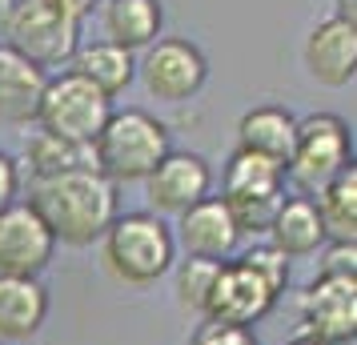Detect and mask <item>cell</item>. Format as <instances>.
Segmentation results:
<instances>
[{
    "label": "cell",
    "mask_w": 357,
    "mask_h": 345,
    "mask_svg": "<svg viewBox=\"0 0 357 345\" xmlns=\"http://www.w3.org/2000/svg\"><path fill=\"white\" fill-rule=\"evenodd\" d=\"M49 72L24 61L17 49L0 45V125H29L36 121V105L45 93Z\"/></svg>",
    "instance_id": "9a60e30c"
},
{
    "label": "cell",
    "mask_w": 357,
    "mask_h": 345,
    "mask_svg": "<svg viewBox=\"0 0 357 345\" xmlns=\"http://www.w3.org/2000/svg\"><path fill=\"white\" fill-rule=\"evenodd\" d=\"M221 197L225 201H265L285 197V164L261 157L249 148H233L225 173H221Z\"/></svg>",
    "instance_id": "e0dca14e"
},
{
    "label": "cell",
    "mask_w": 357,
    "mask_h": 345,
    "mask_svg": "<svg viewBox=\"0 0 357 345\" xmlns=\"http://www.w3.org/2000/svg\"><path fill=\"white\" fill-rule=\"evenodd\" d=\"M45 4H52L56 13H65L68 20H77V24H81V20L93 13V4H100V0H45Z\"/></svg>",
    "instance_id": "83f0119b"
},
{
    "label": "cell",
    "mask_w": 357,
    "mask_h": 345,
    "mask_svg": "<svg viewBox=\"0 0 357 345\" xmlns=\"http://www.w3.org/2000/svg\"><path fill=\"white\" fill-rule=\"evenodd\" d=\"M325 241H357V164L341 169L333 181L313 193Z\"/></svg>",
    "instance_id": "44dd1931"
},
{
    "label": "cell",
    "mask_w": 357,
    "mask_h": 345,
    "mask_svg": "<svg viewBox=\"0 0 357 345\" xmlns=\"http://www.w3.org/2000/svg\"><path fill=\"white\" fill-rule=\"evenodd\" d=\"M17 164L29 169L33 181H49V177L68 173V169H84V164H93V148L68 145V141H61V137L36 129L33 137H24V157H20Z\"/></svg>",
    "instance_id": "7402d4cb"
},
{
    "label": "cell",
    "mask_w": 357,
    "mask_h": 345,
    "mask_svg": "<svg viewBox=\"0 0 357 345\" xmlns=\"http://www.w3.org/2000/svg\"><path fill=\"white\" fill-rule=\"evenodd\" d=\"M109 116H113V100L68 68H61L56 77L45 81V93H40V105H36L40 132H52L68 145H84V148H93V141L100 137Z\"/></svg>",
    "instance_id": "277c9868"
},
{
    "label": "cell",
    "mask_w": 357,
    "mask_h": 345,
    "mask_svg": "<svg viewBox=\"0 0 357 345\" xmlns=\"http://www.w3.org/2000/svg\"><path fill=\"white\" fill-rule=\"evenodd\" d=\"M233 257L245 261L257 277H265L277 293H285V285H289V257H285V253H277L269 241H253L245 253H233Z\"/></svg>",
    "instance_id": "cb8c5ba5"
},
{
    "label": "cell",
    "mask_w": 357,
    "mask_h": 345,
    "mask_svg": "<svg viewBox=\"0 0 357 345\" xmlns=\"http://www.w3.org/2000/svg\"><path fill=\"white\" fill-rule=\"evenodd\" d=\"M305 68L325 89H345L357 77V29L329 17L305 36Z\"/></svg>",
    "instance_id": "4fadbf2b"
},
{
    "label": "cell",
    "mask_w": 357,
    "mask_h": 345,
    "mask_svg": "<svg viewBox=\"0 0 357 345\" xmlns=\"http://www.w3.org/2000/svg\"><path fill=\"white\" fill-rule=\"evenodd\" d=\"M189 345H261V337L249 325H225L201 317V325L189 333Z\"/></svg>",
    "instance_id": "d4e9b609"
},
{
    "label": "cell",
    "mask_w": 357,
    "mask_h": 345,
    "mask_svg": "<svg viewBox=\"0 0 357 345\" xmlns=\"http://www.w3.org/2000/svg\"><path fill=\"white\" fill-rule=\"evenodd\" d=\"M169 148H173V141H169L165 121H157L145 109H121V113L113 109L100 137L93 141V169L105 173L113 185L145 181L165 161Z\"/></svg>",
    "instance_id": "3957f363"
},
{
    "label": "cell",
    "mask_w": 357,
    "mask_h": 345,
    "mask_svg": "<svg viewBox=\"0 0 357 345\" xmlns=\"http://www.w3.org/2000/svg\"><path fill=\"white\" fill-rule=\"evenodd\" d=\"M56 253V237L29 201L0 209V277H40Z\"/></svg>",
    "instance_id": "30bf717a"
},
{
    "label": "cell",
    "mask_w": 357,
    "mask_h": 345,
    "mask_svg": "<svg viewBox=\"0 0 357 345\" xmlns=\"http://www.w3.org/2000/svg\"><path fill=\"white\" fill-rule=\"evenodd\" d=\"M293 141H297V116L281 105H257L241 113L237 121V148L261 153V157H273V161H289Z\"/></svg>",
    "instance_id": "ac0fdd59"
},
{
    "label": "cell",
    "mask_w": 357,
    "mask_h": 345,
    "mask_svg": "<svg viewBox=\"0 0 357 345\" xmlns=\"http://www.w3.org/2000/svg\"><path fill=\"white\" fill-rule=\"evenodd\" d=\"M165 24L161 0H109L105 4V33L116 49L141 52L149 49Z\"/></svg>",
    "instance_id": "ffe728a7"
},
{
    "label": "cell",
    "mask_w": 357,
    "mask_h": 345,
    "mask_svg": "<svg viewBox=\"0 0 357 345\" xmlns=\"http://www.w3.org/2000/svg\"><path fill=\"white\" fill-rule=\"evenodd\" d=\"M13 4H17V0H0V20L8 17V8H13Z\"/></svg>",
    "instance_id": "4dcf8cb0"
},
{
    "label": "cell",
    "mask_w": 357,
    "mask_h": 345,
    "mask_svg": "<svg viewBox=\"0 0 357 345\" xmlns=\"http://www.w3.org/2000/svg\"><path fill=\"white\" fill-rule=\"evenodd\" d=\"M116 189L121 185H113L93 164H84V169H68L61 177H49V181H33L29 205L49 225L56 245L84 249V245H93V241H100L105 229L121 213Z\"/></svg>",
    "instance_id": "6da1fadb"
},
{
    "label": "cell",
    "mask_w": 357,
    "mask_h": 345,
    "mask_svg": "<svg viewBox=\"0 0 357 345\" xmlns=\"http://www.w3.org/2000/svg\"><path fill=\"white\" fill-rule=\"evenodd\" d=\"M177 245L185 249V257H201V261H229L237 245H241V233L229 217V205L221 197H205L189 205L177 217Z\"/></svg>",
    "instance_id": "7c38bea8"
},
{
    "label": "cell",
    "mask_w": 357,
    "mask_h": 345,
    "mask_svg": "<svg viewBox=\"0 0 357 345\" xmlns=\"http://www.w3.org/2000/svg\"><path fill=\"white\" fill-rule=\"evenodd\" d=\"M52 297L40 277H0V342L17 345L36 337L49 321Z\"/></svg>",
    "instance_id": "5bb4252c"
},
{
    "label": "cell",
    "mask_w": 357,
    "mask_h": 345,
    "mask_svg": "<svg viewBox=\"0 0 357 345\" xmlns=\"http://www.w3.org/2000/svg\"><path fill=\"white\" fill-rule=\"evenodd\" d=\"M277 301H281V293H277L269 281L257 277L245 261L229 257V261L217 265V277L209 285V297H205V313L201 317L253 329L257 321H265L277 309Z\"/></svg>",
    "instance_id": "9c48e42d"
},
{
    "label": "cell",
    "mask_w": 357,
    "mask_h": 345,
    "mask_svg": "<svg viewBox=\"0 0 357 345\" xmlns=\"http://www.w3.org/2000/svg\"><path fill=\"white\" fill-rule=\"evenodd\" d=\"M281 345H317L313 337H305V333H297V337H289V342H281Z\"/></svg>",
    "instance_id": "f546056e"
},
{
    "label": "cell",
    "mask_w": 357,
    "mask_h": 345,
    "mask_svg": "<svg viewBox=\"0 0 357 345\" xmlns=\"http://www.w3.org/2000/svg\"><path fill=\"white\" fill-rule=\"evenodd\" d=\"M217 265L221 261H201V257H185V261L173 265V285H177V301L181 309L189 313H205V297H209V285L217 277Z\"/></svg>",
    "instance_id": "603a6c76"
},
{
    "label": "cell",
    "mask_w": 357,
    "mask_h": 345,
    "mask_svg": "<svg viewBox=\"0 0 357 345\" xmlns=\"http://www.w3.org/2000/svg\"><path fill=\"white\" fill-rule=\"evenodd\" d=\"M317 273L321 277H357V241H325Z\"/></svg>",
    "instance_id": "484cf974"
},
{
    "label": "cell",
    "mask_w": 357,
    "mask_h": 345,
    "mask_svg": "<svg viewBox=\"0 0 357 345\" xmlns=\"http://www.w3.org/2000/svg\"><path fill=\"white\" fill-rule=\"evenodd\" d=\"M100 4H109V0H100Z\"/></svg>",
    "instance_id": "1f68e13d"
},
{
    "label": "cell",
    "mask_w": 357,
    "mask_h": 345,
    "mask_svg": "<svg viewBox=\"0 0 357 345\" xmlns=\"http://www.w3.org/2000/svg\"><path fill=\"white\" fill-rule=\"evenodd\" d=\"M4 29V45L17 49L24 61H33L36 68H68L73 52L81 49V24L68 20L65 13H56L45 0H17L8 8V17L0 20Z\"/></svg>",
    "instance_id": "8992f818"
},
{
    "label": "cell",
    "mask_w": 357,
    "mask_h": 345,
    "mask_svg": "<svg viewBox=\"0 0 357 345\" xmlns=\"http://www.w3.org/2000/svg\"><path fill=\"white\" fill-rule=\"evenodd\" d=\"M333 17L357 29V0H337V13H333Z\"/></svg>",
    "instance_id": "f1b7e54d"
},
{
    "label": "cell",
    "mask_w": 357,
    "mask_h": 345,
    "mask_svg": "<svg viewBox=\"0 0 357 345\" xmlns=\"http://www.w3.org/2000/svg\"><path fill=\"white\" fill-rule=\"evenodd\" d=\"M137 72L145 81L149 97L169 100V105H185V100H193L205 89L209 61L185 36H157L145 49V56L137 61Z\"/></svg>",
    "instance_id": "52a82bcc"
},
{
    "label": "cell",
    "mask_w": 357,
    "mask_h": 345,
    "mask_svg": "<svg viewBox=\"0 0 357 345\" xmlns=\"http://www.w3.org/2000/svg\"><path fill=\"white\" fill-rule=\"evenodd\" d=\"M269 245L285 257H313L317 249L325 245V229H321V217L313 209V197L297 193V197H281L273 221H269Z\"/></svg>",
    "instance_id": "2e32d148"
},
{
    "label": "cell",
    "mask_w": 357,
    "mask_h": 345,
    "mask_svg": "<svg viewBox=\"0 0 357 345\" xmlns=\"http://www.w3.org/2000/svg\"><path fill=\"white\" fill-rule=\"evenodd\" d=\"M13 201H20V164L17 157H8L0 148V209L13 205Z\"/></svg>",
    "instance_id": "4316f807"
},
{
    "label": "cell",
    "mask_w": 357,
    "mask_h": 345,
    "mask_svg": "<svg viewBox=\"0 0 357 345\" xmlns=\"http://www.w3.org/2000/svg\"><path fill=\"white\" fill-rule=\"evenodd\" d=\"M100 261L121 285L149 289L177 265V237L157 213H116L100 237Z\"/></svg>",
    "instance_id": "7a4b0ae2"
},
{
    "label": "cell",
    "mask_w": 357,
    "mask_h": 345,
    "mask_svg": "<svg viewBox=\"0 0 357 345\" xmlns=\"http://www.w3.org/2000/svg\"><path fill=\"white\" fill-rule=\"evenodd\" d=\"M0 345H8V342H0Z\"/></svg>",
    "instance_id": "d6a6232c"
},
{
    "label": "cell",
    "mask_w": 357,
    "mask_h": 345,
    "mask_svg": "<svg viewBox=\"0 0 357 345\" xmlns=\"http://www.w3.org/2000/svg\"><path fill=\"white\" fill-rule=\"evenodd\" d=\"M301 333L317 345H354L357 337V277H317L297 297Z\"/></svg>",
    "instance_id": "ba28073f"
},
{
    "label": "cell",
    "mask_w": 357,
    "mask_h": 345,
    "mask_svg": "<svg viewBox=\"0 0 357 345\" xmlns=\"http://www.w3.org/2000/svg\"><path fill=\"white\" fill-rule=\"evenodd\" d=\"M68 72L84 77L93 89H100L105 97L113 100V97H121L132 84V77H137V56H132L129 49H116L113 40H97V45H81V49L73 52Z\"/></svg>",
    "instance_id": "d6986e66"
},
{
    "label": "cell",
    "mask_w": 357,
    "mask_h": 345,
    "mask_svg": "<svg viewBox=\"0 0 357 345\" xmlns=\"http://www.w3.org/2000/svg\"><path fill=\"white\" fill-rule=\"evenodd\" d=\"M213 193V169L201 153L189 148H169L165 161L145 177L149 213L157 217H181L189 205L205 201Z\"/></svg>",
    "instance_id": "8fae6325"
},
{
    "label": "cell",
    "mask_w": 357,
    "mask_h": 345,
    "mask_svg": "<svg viewBox=\"0 0 357 345\" xmlns=\"http://www.w3.org/2000/svg\"><path fill=\"white\" fill-rule=\"evenodd\" d=\"M349 164H354V132L337 113L297 116V141L285 161V181L313 197Z\"/></svg>",
    "instance_id": "5b68a950"
}]
</instances>
